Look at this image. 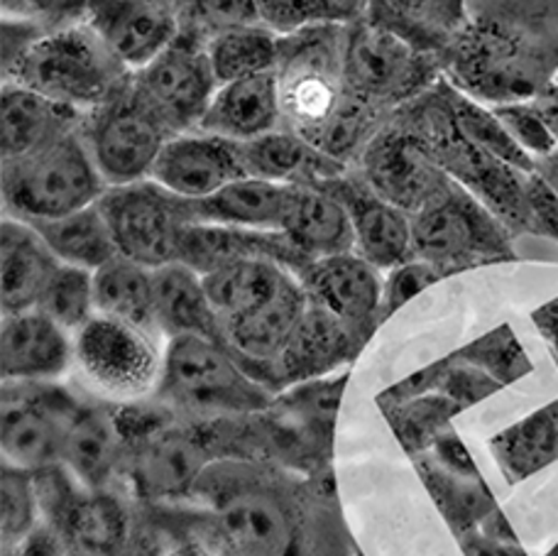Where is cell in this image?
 Listing matches in <instances>:
<instances>
[{
    "label": "cell",
    "mask_w": 558,
    "mask_h": 556,
    "mask_svg": "<svg viewBox=\"0 0 558 556\" xmlns=\"http://www.w3.org/2000/svg\"><path fill=\"white\" fill-rule=\"evenodd\" d=\"M549 0H468V23L441 52L444 76L475 101H536L558 74Z\"/></svg>",
    "instance_id": "6da1fadb"
},
{
    "label": "cell",
    "mask_w": 558,
    "mask_h": 556,
    "mask_svg": "<svg viewBox=\"0 0 558 556\" xmlns=\"http://www.w3.org/2000/svg\"><path fill=\"white\" fill-rule=\"evenodd\" d=\"M407 131L422 143L428 157L490 208L507 228L534 233V218L526 198V174L483 150L458 128L446 76L395 111Z\"/></svg>",
    "instance_id": "7a4b0ae2"
},
{
    "label": "cell",
    "mask_w": 558,
    "mask_h": 556,
    "mask_svg": "<svg viewBox=\"0 0 558 556\" xmlns=\"http://www.w3.org/2000/svg\"><path fill=\"white\" fill-rule=\"evenodd\" d=\"M131 74L101 37L78 20L39 37L13 67L5 69L3 82L27 86L78 111H92L106 104Z\"/></svg>",
    "instance_id": "3957f363"
},
{
    "label": "cell",
    "mask_w": 558,
    "mask_h": 556,
    "mask_svg": "<svg viewBox=\"0 0 558 556\" xmlns=\"http://www.w3.org/2000/svg\"><path fill=\"white\" fill-rule=\"evenodd\" d=\"M345 27L314 25L279 35L275 74L282 128L316 147L322 145L345 98Z\"/></svg>",
    "instance_id": "277c9868"
},
{
    "label": "cell",
    "mask_w": 558,
    "mask_h": 556,
    "mask_svg": "<svg viewBox=\"0 0 558 556\" xmlns=\"http://www.w3.org/2000/svg\"><path fill=\"white\" fill-rule=\"evenodd\" d=\"M0 189L10 216L49 221L96 204L108 184L76 131L35 155L3 160Z\"/></svg>",
    "instance_id": "5b68a950"
},
{
    "label": "cell",
    "mask_w": 558,
    "mask_h": 556,
    "mask_svg": "<svg viewBox=\"0 0 558 556\" xmlns=\"http://www.w3.org/2000/svg\"><path fill=\"white\" fill-rule=\"evenodd\" d=\"M343 76L348 94L392 116L444 76V62L441 55L424 52L404 37L361 17L345 27Z\"/></svg>",
    "instance_id": "8992f818"
},
{
    "label": "cell",
    "mask_w": 558,
    "mask_h": 556,
    "mask_svg": "<svg viewBox=\"0 0 558 556\" xmlns=\"http://www.w3.org/2000/svg\"><path fill=\"white\" fill-rule=\"evenodd\" d=\"M412 247L416 261L434 265L444 277L514 257L507 226L458 182L412 216Z\"/></svg>",
    "instance_id": "52a82bcc"
},
{
    "label": "cell",
    "mask_w": 558,
    "mask_h": 556,
    "mask_svg": "<svg viewBox=\"0 0 558 556\" xmlns=\"http://www.w3.org/2000/svg\"><path fill=\"white\" fill-rule=\"evenodd\" d=\"M78 135L108 186L149 180L159 153L174 137L137 96L131 76L106 104L86 111Z\"/></svg>",
    "instance_id": "ba28073f"
},
{
    "label": "cell",
    "mask_w": 558,
    "mask_h": 556,
    "mask_svg": "<svg viewBox=\"0 0 558 556\" xmlns=\"http://www.w3.org/2000/svg\"><path fill=\"white\" fill-rule=\"evenodd\" d=\"M162 390L198 410H263L270 392L221 341L206 336L169 339L159 373Z\"/></svg>",
    "instance_id": "9c48e42d"
},
{
    "label": "cell",
    "mask_w": 558,
    "mask_h": 556,
    "mask_svg": "<svg viewBox=\"0 0 558 556\" xmlns=\"http://www.w3.org/2000/svg\"><path fill=\"white\" fill-rule=\"evenodd\" d=\"M98 206L111 226L118 253L149 270L179 261L182 235L194 223L189 198L167 192L153 180L108 186Z\"/></svg>",
    "instance_id": "30bf717a"
},
{
    "label": "cell",
    "mask_w": 558,
    "mask_h": 556,
    "mask_svg": "<svg viewBox=\"0 0 558 556\" xmlns=\"http://www.w3.org/2000/svg\"><path fill=\"white\" fill-rule=\"evenodd\" d=\"M137 96L172 135L198 131L218 92L208 43L179 33L162 55L131 74Z\"/></svg>",
    "instance_id": "8fae6325"
},
{
    "label": "cell",
    "mask_w": 558,
    "mask_h": 556,
    "mask_svg": "<svg viewBox=\"0 0 558 556\" xmlns=\"http://www.w3.org/2000/svg\"><path fill=\"white\" fill-rule=\"evenodd\" d=\"M74 361L113 395H140L162 373L153 331L96 314L74 334Z\"/></svg>",
    "instance_id": "7c38bea8"
},
{
    "label": "cell",
    "mask_w": 558,
    "mask_h": 556,
    "mask_svg": "<svg viewBox=\"0 0 558 556\" xmlns=\"http://www.w3.org/2000/svg\"><path fill=\"white\" fill-rule=\"evenodd\" d=\"M355 170L387 202L414 216L453 180L392 113L357 160Z\"/></svg>",
    "instance_id": "4fadbf2b"
},
{
    "label": "cell",
    "mask_w": 558,
    "mask_h": 556,
    "mask_svg": "<svg viewBox=\"0 0 558 556\" xmlns=\"http://www.w3.org/2000/svg\"><path fill=\"white\" fill-rule=\"evenodd\" d=\"M308 300L333 314L357 343H365L383 319L385 282L380 270L357 253H338L308 263L299 275Z\"/></svg>",
    "instance_id": "5bb4252c"
},
{
    "label": "cell",
    "mask_w": 558,
    "mask_h": 556,
    "mask_svg": "<svg viewBox=\"0 0 558 556\" xmlns=\"http://www.w3.org/2000/svg\"><path fill=\"white\" fill-rule=\"evenodd\" d=\"M345 206L355 233V253L373 263L377 270H392L414 261L412 216L383 198L365 177L351 170L318 182Z\"/></svg>",
    "instance_id": "9a60e30c"
},
{
    "label": "cell",
    "mask_w": 558,
    "mask_h": 556,
    "mask_svg": "<svg viewBox=\"0 0 558 556\" xmlns=\"http://www.w3.org/2000/svg\"><path fill=\"white\" fill-rule=\"evenodd\" d=\"M82 20L128 72L147 67L179 37L172 0H88Z\"/></svg>",
    "instance_id": "2e32d148"
},
{
    "label": "cell",
    "mask_w": 558,
    "mask_h": 556,
    "mask_svg": "<svg viewBox=\"0 0 558 556\" xmlns=\"http://www.w3.org/2000/svg\"><path fill=\"white\" fill-rule=\"evenodd\" d=\"M243 177H251L245 170L243 143L194 131L174 135L162 147L149 180L167 192L198 202Z\"/></svg>",
    "instance_id": "e0dca14e"
},
{
    "label": "cell",
    "mask_w": 558,
    "mask_h": 556,
    "mask_svg": "<svg viewBox=\"0 0 558 556\" xmlns=\"http://www.w3.org/2000/svg\"><path fill=\"white\" fill-rule=\"evenodd\" d=\"M43 383H13L3 397V456L8 466L45 471L62 463L69 416H62L54 397L39 390Z\"/></svg>",
    "instance_id": "ac0fdd59"
},
{
    "label": "cell",
    "mask_w": 558,
    "mask_h": 556,
    "mask_svg": "<svg viewBox=\"0 0 558 556\" xmlns=\"http://www.w3.org/2000/svg\"><path fill=\"white\" fill-rule=\"evenodd\" d=\"M74 361V336L39 310L3 316L0 371L8 383H47Z\"/></svg>",
    "instance_id": "d6986e66"
},
{
    "label": "cell",
    "mask_w": 558,
    "mask_h": 556,
    "mask_svg": "<svg viewBox=\"0 0 558 556\" xmlns=\"http://www.w3.org/2000/svg\"><path fill=\"white\" fill-rule=\"evenodd\" d=\"M251 257H265L292 270L296 277L308 267V257L296 251L282 231H251V228L189 223L179 245V261L194 267L198 275Z\"/></svg>",
    "instance_id": "ffe728a7"
},
{
    "label": "cell",
    "mask_w": 558,
    "mask_h": 556,
    "mask_svg": "<svg viewBox=\"0 0 558 556\" xmlns=\"http://www.w3.org/2000/svg\"><path fill=\"white\" fill-rule=\"evenodd\" d=\"M86 111L57 104L33 88L3 82L0 92V153L3 160L35 155L82 128Z\"/></svg>",
    "instance_id": "44dd1931"
},
{
    "label": "cell",
    "mask_w": 558,
    "mask_h": 556,
    "mask_svg": "<svg viewBox=\"0 0 558 556\" xmlns=\"http://www.w3.org/2000/svg\"><path fill=\"white\" fill-rule=\"evenodd\" d=\"M218 522L241 556H292V515L284 500L260 485L226 493L218 503Z\"/></svg>",
    "instance_id": "7402d4cb"
},
{
    "label": "cell",
    "mask_w": 558,
    "mask_h": 556,
    "mask_svg": "<svg viewBox=\"0 0 558 556\" xmlns=\"http://www.w3.org/2000/svg\"><path fill=\"white\" fill-rule=\"evenodd\" d=\"M277 128H282V108H279L277 74L272 69L218 86L198 131L235 143H251Z\"/></svg>",
    "instance_id": "603a6c76"
},
{
    "label": "cell",
    "mask_w": 558,
    "mask_h": 556,
    "mask_svg": "<svg viewBox=\"0 0 558 556\" xmlns=\"http://www.w3.org/2000/svg\"><path fill=\"white\" fill-rule=\"evenodd\" d=\"M62 265L33 226L5 216L0 226V302L3 316L35 310Z\"/></svg>",
    "instance_id": "cb8c5ba5"
},
{
    "label": "cell",
    "mask_w": 558,
    "mask_h": 556,
    "mask_svg": "<svg viewBox=\"0 0 558 556\" xmlns=\"http://www.w3.org/2000/svg\"><path fill=\"white\" fill-rule=\"evenodd\" d=\"M294 184H279L260 177H243L221 192L192 202L194 223H216L251 228V231H282L284 218L292 204Z\"/></svg>",
    "instance_id": "d4e9b609"
},
{
    "label": "cell",
    "mask_w": 558,
    "mask_h": 556,
    "mask_svg": "<svg viewBox=\"0 0 558 556\" xmlns=\"http://www.w3.org/2000/svg\"><path fill=\"white\" fill-rule=\"evenodd\" d=\"M282 233L308 261L355 253L351 216L331 192L318 184H294Z\"/></svg>",
    "instance_id": "484cf974"
},
{
    "label": "cell",
    "mask_w": 558,
    "mask_h": 556,
    "mask_svg": "<svg viewBox=\"0 0 558 556\" xmlns=\"http://www.w3.org/2000/svg\"><path fill=\"white\" fill-rule=\"evenodd\" d=\"M296 280L299 277L289 267L265 257H251L206 273L204 287L223 326L265 310Z\"/></svg>",
    "instance_id": "4316f807"
},
{
    "label": "cell",
    "mask_w": 558,
    "mask_h": 556,
    "mask_svg": "<svg viewBox=\"0 0 558 556\" xmlns=\"http://www.w3.org/2000/svg\"><path fill=\"white\" fill-rule=\"evenodd\" d=\"M155 277V326L174 336H206L221 341V322L204 287V275L182 261L153 270Z\"/></svg>",
    "instance_id": "83f0119b"
},
{
    "label": "cell",
    "mask_w": 558,
    "mask_h": 556,
    "mask_svg": "<svg viewBox=\"0 0 558 556\" xmlns=\"http://www.w3.org/2000/svg\"><path fill=\"white\" fill-rule=\"evenodd\" d=\"M243 160L247 174L279 184H318L351 170L287 128L243 143Z\"/></svg>",
    "instance_id": "f1b7e54d"
},
{
    "label": "cell",
    "mask_w": 558,
    "mask_h": 556,
    "mask_svg": "<svg viewBox=\"0 0 558 556\" xmlns=\"http://www.w3.org/2000/svg\"><path fill=\"white\" fill-rule=\"evenodd\" d=\"M363 17L441 55L468 23V0H365Z\"/></svg>",
    "instance_id": "f546056e"
},
{
    "label": "cell",
    "mask_w": 558,
    "mask_h": 556,
    "mask_svg": "<svg viewBox=\"0 0 558 556\" xmlns=\"http://www.w3.org/2000/svg\"><path fill=\"white\" fill-rule=\"evenodd\" d=\"M363 346L345 326L328 314L324 306L308 300L306 312L287 349L275 363V371L287 377H308L348 363Z\"/></svg>",
    "instance_id": "4dcf8cb0"
},
{
    "label": "cell",
    "mask_w": 558,
    "mask_h": 556,
    "mask_svg": "<svg viewBox=\"0 0 558 556\" xmlns=\"http://www.w3.org/2000/svg\"><path fill=\"white\" fill-rule=\"evenodd\" d=\"M121 436L104 407H74L64 434V459L86 491H101L116 471Z\"/></svg>",
    "instance_id": "1f68e13d"
},
{
    "label": "cell",
    "mask_w": 558,
    "mask_h": 556,
    "mask_svg": "<svg viewBox=\"0 0 558 556\" xmlns=\"http://www.w3.org/2000/svg\"><path fill=\"white\" fill-rule=\"evenodd\" d=\"M64 534L76 556H125L131 540L125 505L106 488L66 503Z\"/></svg>",
    "instance_id": "d6a6232c"
},
{
    "label": "cell",
    "mask_w": 558,
    "mask_h": 556,
    "mask_svg": "<svg viewBox=\"0 0 558 556\" xmlns=\"http://www.w3.org/2000/svg\"><path fill=\"white\" fill-rule=\"evenodd\" d=\"M206 454L192 436L165 432L149 439L135 463V481L149 498H177L194 488Z\"/></svg>",
    "instance_id": "836d02e7"
},
{
    "label": "cell",
    "mask_w": 558,
    "mask_h": 556,
    "mask_svg": "<svg viewBox=\"0 0 558 556\" xmlns=\"http://www.w3.org/2000/svg\"><path fill=\"white\" fill-rule=\"evenodd\" d=\"M27 223L43 235L49 251H52L57 255V261L64 265H76L84 267V270L96 273L98 267H104L106 263H111L113 257L121 255L118 253L111 226H108L98 202L62 218Z\"/></svg>",
    "instance_id": "e575fe53"
},
{
    "label": "cell",
    "mask_w": 558,
    "mask_h": 556,
    "mask_svg": "<svg viewBox=\"0 0 558 556\" xmlns=\"http://www.w3.org/2000/svg\"><path fill=\"white\" fill-rule=\"evenodd\" d=\"M96 314L157 331L153 270L131 257L118 255L94 273Z\"/></svg>",
    "instance_id": "d590c367"
},
{
    "label": "cell",
    "mask_w": 558,
    "mask_h": 556,
    "mask_svg": "<svg viewBox=\"0 0 558 556\" xmlns=\"http://www.w3.org/2000/svg\"><path fill=\"white\" fill-rule=\"evenodd\" d=\"M495 459L512 483L558 459V402H551L493 439Z\"/></svg>",
    "instance_id": "8d00e7d4"
},
{
    "label": "cell",
    "mask_w": 558,
    "mask_h": 556,
    "mask_svg": "<svg viewBox=\"0 0 558 556\" xmlns=\"http://www.w3.org/2000/svg\"><path fill=\"white\" fill-rule=\"evenodd\" d=\"M279 35L265 25L235 27L208 43V57L218 84L235 78L272 72L277 64Z\"/></svg>",
    "instance_id": "74e56055"
},
{
    "label": "cell",
    "mask_w": 558,
    "mask_h": 556,
    "mask_svg": "<svg viewBox=\"0 0 558 556\" xmlns=\"http://www.w3.org/2000/svg\"><path fill=\"white\" fill-rule=\"evenodd\" d=\"M448 101H451L453 108V118L461 131L465 133V137H471L475 145H481L483 150H487L495 157H500L502 162L512 165L514 170H520L524 174L536 172V160L534 157L522 150L520 143L507 133V128L502 125L500 118L495 116L493 108H487L485 104L475 101L463 92L448 82Z\"/></svg>",
    "instance_id": "f35d334b"
},
{
    "label": "cell",
    "mask_w": 558,
    "mask_h": 556,
    "mask_svg": "<svg viewBox=\"0 0 558 556\" xmlns=\"http://www.w3.org/2000/svg\"><path fill=\"white\" fill-rule=\"evenodd\" d=\"M35 310L49 316L69 334H76L96 316L94 273L76 265H59L52 280L47 282Z\"/></svg>",
    "instance_id": "ab89813d"
},
{
    "label": "cell",
    "mask_w": 558,
    "mask_h": 556,
    "mask_svg": "<svg viewBox=\"0 0 558 556\" xmlns=\"http://www.w3.org/2000/svg\"><path fill=\"white\" fill-rule=\"evenodd\" d=\"M260 23L277 35L314 25H348L361 20L365 0H255Z\"/></svg>",
    "instance_id": "60d3db41"
},
{
    "label": "cell",
    "mask_w": 558,
    "mask_h": 556,
    "mask_svg": "<svg viewBox=\"0 0 558 556\" xmlns=\"http://www.w3.org/2000/svg\"><path fill=\"white\" fill-rule=\"evenodd\" d=\"M179 17V33L204 43L235 27L263 25L255 0H172Z\"/></svg>",
    "instance_id": "b9f144b4"
},
{
    "label": "cell",
    "mask_w": 558,
    "mask_h": 556,
    "mask_svg": "<svg viewBox=\"0 0 558 556\" xmlns=\"http://www.w3.org/2000/svg\"><path fill=\"white\" fill-rule=\"evenodd\" d=\"M0 524H3L5 547H17L35 532L37 522V493L33 473L3 466V481H0Z\"/></svg>",
    "instance_id": "7bdbcfd3"
},
{
    "label": "cell",
    "mask_w": 558,
    "mask_h": 556,
    "mask_svg": "<svg viewBox=\"0 0 558 556\" xmlns=\"http://www.w3.org/2000/svg\"><path fill=\"white\" fill-rule=\"evenodd\" d=\"M495 116L500 118L502 125L507 128L522 150L530 153L534 160L549 157L558 153V143L551 133V128L546 125L544 118L536 111L534 104H505V106H490Z\"/></svg>",
    "instance_id": "ee69618b"
},
{
    "label": "cell",
    "mask_w": 558,
    "mask_h": 556,
    "mask_svg": "<svg viewBox=\"0 0 558 556\" xmlns=\"http://www.w3.org/2000/svg\"><path fill=\"white\" fill-rule=\"evenodd\" d=\"M441 273L436 270L434 265H428L424 261H410L404 265H397L390 270V277L385 282V300H383V319L385 316L395 314L400 306H404L418 292H424L426 287H432L434 282L441 280Z\"/></svg>",
    "instance_id": "f6af8a7d"
},
{
    "label": "cell",
    "mask_w": 558,
    "mask_h": 556,
    "mask_svg": "<svg viewBox=\"0 0 558 556\" xmlns=\"http://www.w3.org/2000/svg\"><path fill=\"white\" fill-rule=\"evenodd\" d=\"M463 359H468L471 363H481L485 368H490L493 373H500L505 380L510 377L520 375L524 368L526 359L520 351V346L512 339V334L507 329H500L487 336V339L475 341L471 349L463 351Z\"/></svg>",
    "instance_id": "bcb514c9"
},
{
    "label": "cell",
    "mask_w": 558,
    "mask_h": 556,
    "mask_svg": "<svg viewBox=\"0 0 558 556\" xmlns=\"http://www.w3.org/2000/svg\"><path fill=\"white\" fill-rule=\"evenodd\" d=\"M3 15L33 17L49 27L78 23L88 0H0Z\"/></svg>",
    "instance_id": "7dc6e473"
},
{
    "label": "cell",
    "mask_w": 558,
    "mask_h": 556,
    "mask_svg": "<svg viewBox=\"0 0 558 556\" xmlns=\"http://www.w3.org/2000/svg\"><path fill=\"white\" fill-rule=\"evenodd\" d=\"M49 27L33 17H17V15H3V27H0V72L13 67L20 57H23L29 47H33L39 37H45Z\"/></svg>",
    "instance_id": "c3c4849f"
},
{
    "label": "cell",
    "mask_w": 558,
    "mask_h": 556,
    "mask_svg": "<svg viewBox=\"0 0 558 556\" xmlns=\"http://www.w3.org/2000/svg\"><path fill=\"white\" fill-rule=\"evenodd\" d=\"M526 198H530L534 233L551 235L558 241V192L542 174H526Z\"/></svg>",
    "instance_id": "681fc988"
},
{
    "label": "cell",
    "mask_w": 558,
    "mask_h": 556,
    "mask_svg": "<svg viewBox=\"0 0 558 556\" xmlns=\"http://www.w3.org/2000/svg\"><path fill=\"white\" fill-rule=\"evenodd\" d=\"M463 552L465 556H526L517 544H510L500 537H483V534L465 537Z\"/></svg>",
    "instance_id": "f907efd6"
},
{
    "label": "cell",
    "mask_w": 558,
    "mask_h": 556,
    "mask_svg": "<svg viewBox=\"0 0 558 556\" xmlns=\"http://www.w3.org/2000/svg\"><path fill=\"white\" fill-rule=\"evenodd\" d=\"M534 324L539 326V331L546 341H549L551 351L558 361V300L549 302L539 306V310L534 312Z\"/></svg>",
    "instance_id": "816d5d0a"
},
{
    "label": "cell",
    "mask_w": 558,
    "mask_h": 556,
    "mask_svg": "<svg viewBox=\"0 0 558 556\" xmlns=\"http://www.w3.org/2000/svg\"><path fill=\"white\" fill-rule=\"evenodd\" d=\"M536 174H542L544 180L549 182L558 192V153H554L549 157H542V160H536Z\"/></svg>",
    "instance_id": "f5cc1de1"
},
{
    "label": "cell",
    "mask_w": 558,
    "mask_h": 556,
    "mask_svg": "<svg viewBox=\"0 0 558 556\" xmlns=\"http://www.w3.org/2000/svg\"><path fill=\"white\" fill-rule=\"evenodd\" d=\"M549 92L558 94V74H556V78H554V82H551V86H549Z\"/></svg>",
    "instance_id": "db71d44e"
},
{
    "label": "cell",
    "mask_w": 558,
    "mask_h": 556,
    "mask_svg": "<svg viewBox=\"0 0 558 556\" xmlns=\"http://www.w3.org/2000/svg\"><path fill=\"white\" fill-rule=\"evenodd\" d=\"M5 556H20V554H17V549L13 547V552H5Z\"/></svg>",
    "instance_id": "11a10c76"
}]
</instances>
